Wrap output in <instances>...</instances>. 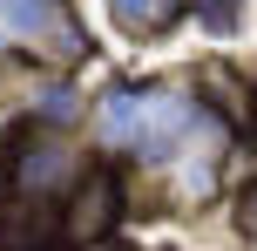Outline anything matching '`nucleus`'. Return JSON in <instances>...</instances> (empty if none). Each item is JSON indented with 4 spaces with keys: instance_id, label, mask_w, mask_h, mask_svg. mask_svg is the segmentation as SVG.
I'll return each instance as SVG.
<instances>
[{
    "instance_id": "obj_1",
    "label": "nucleus",
    "mask_w": 257,
    "mask_h": 251,
    "mask_svg": "<svg viewBox=\"0 0 257 251\" xmlns=\"http://www.w3.org/2000/svg\"><path fill=\"white\" fill-rule=\"evenodd\" d=\"M108 7H115L122 21H142V14H149V0H108Z\"/></svg>"
}]
</instances>
